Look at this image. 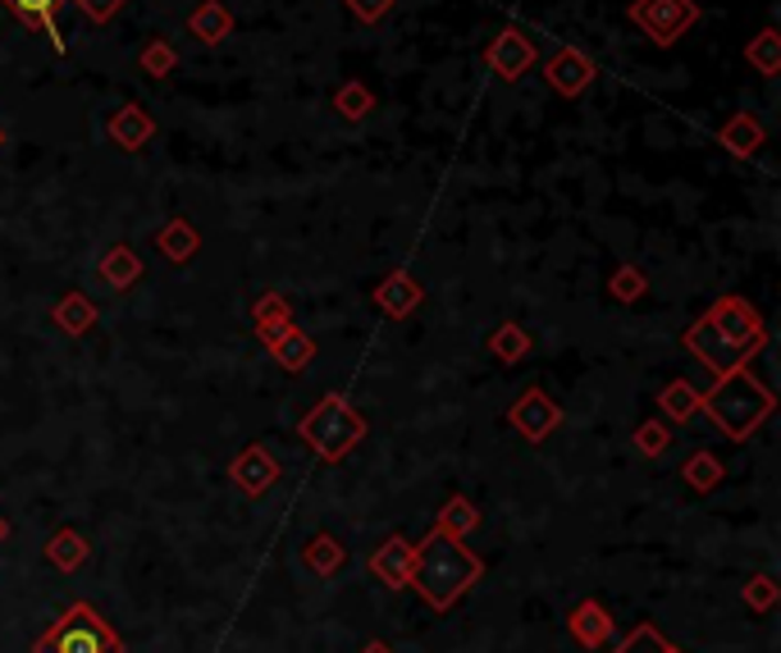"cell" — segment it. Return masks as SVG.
Here are the masks:
<instances>
[{
  "label": "cell",
  "instance_id": "6da1fadb",
  "mask_svg": "<svg viewBox=\"0 0 781 653\" xmlns=\"http://www.w3.org/2000/svg\"><path fill=\"white\" fill-rule=\"evenodd\" d=\"M763 344H768V320L745 297L713 302L704 316L685 329V348H691L713 376H727V370L745 366Z\"/></svg>",
  "mask_w": 781,
  "mask_h": 653
},
{
  "label": "cell",
  "instance_id": "7a4b0ae2",
  "mask_svg": "<svg viewBox=\"0 0 781 653\" xmlns=\"http://www.w3.org/2000/svg\"><path fill=\"white\" fill-rule=\"evenodd\" d=\"M485 576V563L466 548L462 540L444 535V531H430L416 544V563H412V585L416 595L434 608V612H448L466 599V589Z\"/></svg>",
  "mask_w": 781,
  "mask_h": 653
},
{
  "label": "cell",
  "instance_id": "3957f363",
  "mask_svg": "<svg viewBox=\"0 0 781 653\" xmlns=\"http://www.w3.org/2000/svg\"><path fill=\"white\" fill-rule=\"evenodd\" d=\"M777 407V398L768 384H759L749 376L745 366L727 370V376H717V384L708 393H699V412L717 425V434L731 444H745L749 434H755Z\"/></svg>",
  "mask_w": 781,
  "mask_h": 653
},
{
  "label": "cell",
  "instance_id": "277c9868",
  "mask_svg": "<svg viewBox=\"0 0 781 653\" xmlns=\"http://www.w3.org/2000/svg\"><path fill=\"white\" fill-rule=\"evenodd\" d=\"M297 439L321 461H343L366 439V416L343 393H325L316 407L297 421Z\"/></svg>",
  "mask_w": 781,
  "mask_h": 653
},
{
  "label": "cell",
  "instance_id": "5b68a950",
  "mask_svg": "<svg viewBox=\"0 0 781 653\" xmlns=\"http://www.w3.org/2000/svg\"><path fill=\"white\" fill-rule=\"evenodd\" d=\"M33 653H123V640L91 603H69L65 617L46 635H37Z\"/></svg>",
  "mask_w": 781,
  "mask_h": 653
},
{
  "label": "cell",
  "instance_id": "8992f818",
  "mask_svg": "<svg viewBox=\"0 0 781 653\" xmlns=\"http://www.w3.org/2000/svg\"><path fill=\"white\" fill-rule=\"evenodd\" d=\"M627 19L644 37H653V46H676L699 23V6L695 0H631Z\"/></svg>",
  "mask_w": 781,
  "mask_h": 653
},
{
  "label": "cell",
  "instance_id": "52a82bcc",
  "mask_svg": "<svg viewBox=\"0 0 781 653\" xmlns=\"http://www.w3.org/2000/svg\"><path fill=\"white\" fill-rule=\"evenodd\" d=\"M535 59H540V51H535V42H530L521 28H503L489 46H485V65H489V74H498L503 83H517V78H525L530 69H535Z\"/></svg>",
  "mask_w": 781,
  "mask_h": 653
},
{
  "label": "cell",
  "instance_id": "ba28073f",
  "mask_svg": "<svg viewBox=\"0 0 781 653\" xmlns=\"http://www.w3.org/2000/svg\"><path fill=\"white\" fill-rule=\"evenodd\" d=\"M557 421H562V407L544 389H525L508 407V425L521 434V439H530V444H544L549 434L557 429Z\"/></svg>",
  "mask_w": 781,
  "mask_h": 653
},
{
  "label": "cell",
  "instance_id": "9c48e42d",
  "mask_svg": "<svg viewBox=\"0 0 781 653\" xmlns=\"http://www.w3.org/2000/svg\"><path fill=\"white\" fill-rule=\"evenodd\" d=\"M229 480L247 493V499H261V493H270L279 485V461L270 457L265 444H252L229 461Z\"/></svg>",
  "mask_w": 781,
  "mask_h": 653
},
{
  "label": "cell",
  "instance_id": "30bf717a",
  "mask_svg": "<svg viewBox=\"0 0 781 653\" xmlns=\"http://www.w3.org/2000/svg\"><path fill=\"white\" fill-rule=\"evenodd\" d=\"M595 59H589L585 51H576V46H562V51H553L549 55V65H544V78H549V87L557 91V97H581V91L595 83Z\"/></svg>",
  "mask_w": 781,
  "mask_h": 653
},
{
  "label": "cell",
  "instance_id": "8fae6325",
  "mask_svg": "<svg viewBox=\"0 0 781 653\" xmlns=\"http://www.w3.org/2000/svg\"><path fill=\"white\" fill-rule=\"evenodd\" d=\"M412 563H416V544L408 535H389L380 548L370 553V576L384 580V589H408L412 585Z\"/></svg>",
  "mask_w": 781,
  "mask_h": 653
},
{
  "label": "cell",
  "instance_id": "7c38bea8",
  "mask_svg": "<svg viewBox=\"0 0 781 653\" xmlns=\"http://www.w3.org/2000/svg\"><path fill=\"white\" fill-rule=\"evenodd\" d=\"M421 302H425V289L408 270H393V274H384L380 284H375V306H380L384 316H393V320H408Z\"/></svg>",
  "mask_w": 781,
  "mask_h": 653
},
{
  "label": "cell",
  "instance_id": "4fadbf2b",
  "mask_svg": "<svg viewBox=\"0 0 781 653\" xmlns=\"http://www.w3.org/2000/svg\"><path fill=\"white\" fill-rule=\"evenodd\" d=\"M567 631L581 649H604L612 640V612L599 603V599H581L567 617Z\"/></svg>",
  "mask_w": 781,
  "mask_h": 653
},
{
  "label": "cell",
  "instance_id": "5bb4252c",
  "mask_svg": "<svg viewBox=\"0 0 781 653\" xmlns=\"http://www.w3.org/2000/svg\"><path fill=\"white\" fill-rule=\"evenodd\" d=\"M151 133H155V119L142 110V106H119L110 119H106V138L119 146V151H142L147 142H151Z\"/></svg>",
  "mask_w": 781,
  "mask_h": 653
},
{
  "label": "cell",
  "instance_id": "9a60e30c",
  "mask_svg": "<svg viewBox=\"0 0 781 653\" xmlns=\"http://www.w3.org/2000/svg\"><path fill=\"white\" fill-rule=\"evenodd\" d=\"M142 257L133 252L129 242H115V247H106V257L97 261V274H101V284L106 289H115V293H129L138 279H142Z\"/></svg>",
  "mask_w": 781,
  "mask_h": 653
},
{
  "label": "cell",
  "instance_id": "2e32d148",
  "mask_svg": "<svg viewBox=\"0 0 781 653\" xmlns=\"http://www.w3.org/2000/svg\"><path fill=\"white\" fill-rule=\"evenodd\" d=\"M768 142V133H763V123L749 115V110H736L723 129H717V146H727L736 161H749V155H759V146Z\"/></svg>",
  "mask_w": 781,
  "mask_h": 653
},
{
  "label": "cell",
  "instance_id": "e0dca14e",
  "mask_svg": "<svg viewBox=\"0 0 781 653\" xmlns=\"http://www.w3.org/2000/svg\"><path fill=\"white\" fill-rule=\"evenodd\" d=\"M252 325H257V338L265 348H274L279 338H284L289 329H293V306H289V297L284 293H265V297H257V306H252Z\"/></svg>",
  "mask_w": 781,
  "mask_h": 653
},
{
  "label": "cell",
  "instance_id": "ac0fdd59",
  "mask_svg": "<svg viewBox=\"0 0 781 653\" xmlns=\"http://www.w3.org/2000/svg\"><path fill=\"white\" fill-rule=\"evenodd\" d=\"M187 33H193L197 42H206V46H220V42L234 33L229 6H225V0H202V6L187 14Z\"/></svg>",
  "mask_w": 781,
  "mask_h": 653
},
{
  "label": "cell",
  "instance_id": "d6986e66",
  "mask_svg": "<svg viewBox=\"0 0 781 653\" xmlns=\"http://www.w3.org/2000/svg\"><path fill=\"white\" fill-rule=\"evenodd\" d=\"M51 320H55V329H65L69 338H83V334L97 329L101 316H97V306H91L87 293H65L51 306Z\"/></svg>",
  "mask_w": 781,
  "mask_h": 653
},
{
  "label": "cell",
  "instance_id": "ffe728a7",
  "mask_svg": "<svg viewBox=\"0 0 781 653\" xmlns=\"http://www.w3.org/2000/svg\"><path fill=\"white\" fill-rule=\"evenodd\" d=\"M343 563H348V548H343L329 531H321V535H311L306 544H302V567L306 572H316V576H338L343 572Z\"/></svg>",
  "mask_w": 781,
  "mask_h": 653
},
{
  "label": "cell",
  "instance_id": "44dd1931",
  "mask_svg": "<svg viewBox=\"0 0 781 653\" xmlns=\"http://www.w3.org/2000/svg\"><path fill=\"white\" fill-rule=\"evenodd\" d=\"M155 247H161V257L174 261V265H187L197 257V247H202V233L193 229V220H170L161 233H155Z\"/></svg>",
  "mask_w": 781,
  "mask_h": 653
},
{
  "label": "cell",
  "instance_id": "7402d4cb",
  "mask_svg": "<svg viewBox=\"0 0 781 653\" xmlns=\"http://www.w3.org/2000/svg\"><path fill=\"white\" fill-rule=\"evenodd\" d=\"M87 553H91V544H87L78 531H69V525L46 540V563H51L55 572H78V567L87 563Z\"/></svg>",
  "mask_w": 781,
  "mask_h": 653
},
{
  "label": "cell",
  "instance_id": "603a6c76",
  "mask_svg": "<svg viewBox=\"0 0 781 653\" xmlns=\"http://www.w3.org/2000/svg\"><path fill=\"white\" fill-rule=\"evenodd\" d=\"M270 352H274V361H279V366L289 370V376H302V370H306L311 361H316V338H311L306 329H297V325H293V329H289L284 338H279V344H274Z\"/></svg>",
  "mask_w": 781,
  "mask_h": 653
},
{
  "label": "cell",
  "instance_id": "cb8c5ba5",
  "mask_svg": "<svg viewBox=\"0 0 781 653\" xmlns=\"http://www.w3.org/2000/svg\"><path fill=\"white\" fill-rule=\"evenodd\" d=\"M434 531H444V535H453V540H466L471 531H480V512H476V503H471V499H462V493H453V499L444 503V512H440V521H434Z\"/></svg>",
  "mask_w": 781,
  "mask_h": 653
},
{
  "label": "cell",
  "instance_id": "d4e9b609",
  "mask_svg": "<svg viewBox=\"0 0 781 653\" xmlns=\"http://www.w3.org/2000/svg\"><path fill=\"white\" fill-rule=\"evenodd\" d=\"M659 412H663L668 421L685 425L691 416H699V389H695V384H685V380L663 384V393H659Z\"/></svg>",
  "mask_w": 781,
  "mask_h": 653
},
{
  "label": "cell",
  "instance_id": "484cf974",
  "mask_svg": "<svg viewBox=\"0 0 781 653\" xmlns=\"http://www.w3.org/2000/svg\"><path fill=\"white\" fill-rule=\"evenodd\" d=\"M489 352L503 361V366H517V361H525L530 357V329H521L517 320H508V325H498L493 334H489Z\"/></svg>",
  "mask_w": 781,
  "mask_h": 653
},
{
  "label": "cell",
  "instance_id": "4316f807",
  "mask_svg": "<svg viewBox=\"0 0 781 653\" xmlns=\"http://www.w3.org/2000/svg\"><path fill=\"white\" fill-rule=\"evenodd\" d=\"M745 59H749V69H755V74L777 78L781 74V37H777V28H763V33L745 46Z\"/></svg>",
  "mask_w": 781,
  "mask_h": 653
},
{
  "label": "cell",
  "instance_id": "83f0119b",
  "mask_svg": "<svg viewBox=\"0 0 781 653\" xmlns=\"http://www.w3.org/2000/svg\"><path fill=\"white\" fill-rule=\"evenodd\" d=\"M681 476H685V485H691L695 493H713L717 485H723V461H717L713 453H691L685 457V466H681Z\"/></svg>",
  "mask_w": 781,
  "mask_h": 653
},
{
  "label": "cell",
  "instance_id": "f1b7e54d",
  "mask_svg": "<svg viewBox=\"0 0 781 653\" xmlns=\"http://www.w3.org/2000/svg\"><path fill=\"white\" fill-rule=\"evenodd\" d=\"M334 110L343 115V119H348V123H361L370 110H375V97H370V87L366 83H343L338 91H334Z\"/></svg>",
  "mask_w": 781,
  "mask_h": 653
},
{
  "label": "cell",
  "instance_id": "f546056e",
  "mask_svg": "<svg viewBox=\"0 0 781 653\" xmlns=\"http://www.w3.org/2000/svg\"><path fill=\"white\" fill-rule=\"evenodd\" d=\"M0 6L28 28H55V14L65 10V0H0Z\"/></svg>",
  "mask_w": 781,
  "mask_h": 653
},
{
  "label": "cell",
  "instance_id": "4dcf8cb0",
  "mask_svg": "<svg viewBox=\"0 0 781 653\" xmlns=\"http://www.w3.org/2000/svg\"><path fill=\"white\" fill-rule=\"evenodd\" d=\"M608 293L617 297V302H640L644 293H649V274L640 270V265H617L612 270V279H608Z\"/></svg>",
  "mask_w": 781,
  "mask_h": 653
},
{
  "label": "cell",
  "instance_id": "1f68e13d",
  "mask_svg": "<svg viewBox=\"0 0 781 653\" xmlns=\"http://www.w3.org/2000/svg\"><path fill=\"white\" fill-rule=\"evenodd\" d=\"M138 65H142V74L147 78H165V74H174V65H178V51L161 37V42H147L142 51H138Z\"/></svg>",
  "mask_w": 781,
  "mask_h": 653
},
{
  "label": "cell",
  "instance_id": "d6a6232c",
  "mask_svg": "<svg viewBox=\"0 0 781 653\" xmlns=\"http://www.w3.org/2000/svg\"><path fill=\"white\" fill-rule=\"evenodd\" d=\"M777 595H781V585L763 572V576H749V585L740 589V599H745V608L749 612H772L777 608Z\"/></svg>",
  "mask_w": 781,
  "mask_h": 653
},
{
  "label": "cell",
  "instance_id": "836d02e7",
  "mask_svg": "<svg viewBox=\"0 0 781 653\" xmlns=\"http://www.w3.org/2000/svg\"><path fill=\"white\" fill-rule=\"evenodd\" d=\"M612 653H672V644L659 635V627H653V621H640V627L621 640Z\"/></svg>",
  "mask_w": 781,
  "mask_h": 653
},
{
  "label": "cell",
  "instance_id": "e575fe53",
  "mask_svg": "<svg viewBox=\"0 0 781 653\" xmlns=\"http://www.w3.org/2000/svg\"><path fill=\"white\" fill-rule=\"evenodd\" d=\"M668 444H672L668 421H644V425L636 429V448H640V457H663Z\"/></svg>",
  "mask_w": 781,
  "mask_h": 653
},
{
  "label": "cell",
  "instance_id": "d590c367",
  "mask_svg": "<svg viewBox=\"0 0 781 653\" xmlns=\"http://www.w3.org/2000/svg\"><path fill=\"white\" fill-rule=\"evenodd\" d=\"M343 6H348V14H352L357 23H380V19L393 14L398 0H343Z\"/></svg>",
  "mask_w": 781,
  "mask_h": 653
},
{
  "label": "cell",
  "instance_id": "8d00e7d4",
  "mask_svg": "<svg viewBox=\"0 0 781 653\" xmlns=\"http://www.w3.org/2000/svg\"><path fill=\"white\" fill-rule=\"evenodd\" d=\"M74 6H78L91 23H110V19L123 10V0H74Z\"/></svg>",
  "mask_w": 781,
  "mask_h": 653
},
{
  "label": "cell",
  "instance_id": "74e56055",
  "mask_svg": "<svg viewBox=\"0 0 781 653\" xmlns=\"http://www.w3.org/2000/svg\"><path fill=\"white\" fill-rule=\"evenodd\" d=\"M361 653H393V649H389V644H384V640H370V644H366V649H361Z\"/></svg>",
  "mask_w": 781,
  "mask_h": 653
},
{
  "label": "cell",
  "instance_id": "f35d334b",
  "mask_svg": "<svg viewBox=\"0 0 781 653\" xmlns=\"http://www.w3.org/2000/svg\"><path fill=\"white\" fill-rule=\"evenodd\" d=\"M6 531H10V525H6V516H0V540H6Z\"/></svg>",
  "mask_w": 781,
  "mask_h": 653
},
{
  "label": "cell",
  "instance_id": "ab89813d",
  "mask_svg": "<svg viewBox=\"0 0 781 653\" xmlns=\"http://www.w3.org/2000/svg\"><path fill=\"white\" fill-rule=\"evenodd\" d=\"M0 146H6V129H0Z\"/></svg>",
  "mask_w": 781,
  "mask_h": 653
},
{
  "label": "cell",
  "instance_id": "60d3db41",
  "mask_svg": "<svg viewBox=\"0 0 781 653\" xmlns=\"http://www.w3.org/2000/svg\"><path fill=\"white\" fill-rule=\"evenodd\" d=\"M672 653H681V649H672Z\"/></svg>",
  "mask_w": 781,
  "mask_h": 653
}]
</instances>
